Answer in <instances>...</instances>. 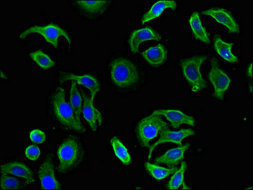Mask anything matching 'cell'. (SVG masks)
<instances>
[{
	"instance_id": "cell-1",
	"label": "cell",
	"mask_w": 253,
	"mask_h": 190,
	"mask_svg": "<svg viewBox=\"0 0 253 190\" xmlns=\"http://www.w3.org/2000/svg\"><path fill=\"white\" fill-rule=\"evenodd\" d=\"M65 95V90L62 87L57 88L52 95V107L55 117L67 129L85 132V128L77 121L72 106L66 101Z\"/></svg>"
},
{
	"instance_id": "cell-2",
	"label": "cell",
	"mask_w": 253,
	"mask_h": 190,
	"mask_svg": "<svg viewBox=\"0 0 253 190\" xmlns=\"http://www.w3.org/2000/svg\"><path fill=\"white\" fill-rule=\"evenodd\" d=\"M111 81L121 88L130 87L139 80L137 68L131 61L124 58L113 60L109 64Z\"/></svg>"
},
{
	"instance_id": "cell-3",
	"label": "cell",
	"mask_w": 253,
	"mask_h": 190,
	"mask_svg": "<svg viewBox=\"0 0 253 190\" xmlns=\"http://www.w3.org/2000/svg\"><path fill=\"white\" fill-rule=\"evenodd\" d=\"M84 154V150L76 139L72 137L66 139L57 150L59 160L57 170L64 173L77 167L81 162Z\"/></svg>"
},
{
	"instance_id": "cell-4",
	"label": "cell",
	"mask_w": 253,
	"mask_h": 190,
	"mask_svg": "<svg viewBox=\"0 0 253 190\" xmlns=\"http://www.w3.org/2000/svg\"><path fill=\"white\" fill-rule=\"evenodd\" d=\"M205 56H195L181 60L180 65L185 80L190 85L191 91L197 94L207 87V83L201 72V67L206 61Z\"/></svg>"
},
{
	"instance_id": "cell-5",
	"label": "cell",
	"mask_w": 253,
	"mask_h": 190,
	"mask_svg": "<svg viewBox=\"0 0 253 190\" xmlns=\"http://www.w3.org/2000/svg\"><path fill=\"white\" fill-rule=\"evenodd\" d=\"M168 124L160 116L151 114L141 119L137 124L136 132L141 145L146 148L150 147V141L157 138L160 131Z\"/></svg>"
},
{
	"instance_id": "cell-6",
	"label": "cell",
	"mask_w": 253,
	"mask_h": 190,
	"mask_svg": "<svg viewBox=\"0 0 253 190\" xmlns=\"http://www.w3.org/2000/svg\"><path fill=\"white\" fill-rule=\"evenodd\" d=\"M32 34H38L41 35L45 39L47 43H50L51 45L54 48L58 47V39L60 37H64L67 41L69 49L70 50L71 45H72V38L69 36L65 30L60 27L59 26L55 24H48L45 26H32L28 30L24 31L20 34L19 38L24 39L28 35Z\"/></svg>"
},
{
	"instance_id": "cell-7",
	"label": "cell",
	"mask_w": 253,
	"mask_h": 190,
	"mask_svg": "<svg viewBox=\"0 0 253 190\" xmlns=\"http://www.w3.org/2000/svg\"><path fill=\"white\" fill-rule=\"evenodd\" d=\"M211 68L209 73V79L214 88V96L219 100L223 101L226 91L229 89L231 79L219 67L218 63L215 58L211 60Z\"/></svg>"
},
{
	"instance_id": "cell-8",
	"label": "cell",
	"mask_w": 253,
	"mask_h": 190,
	"mask_svg": "<svg viewBox=\"0 0 253 190\" xmlns=\"http://www.w3.org/2000/svg\"><path fill=\"white\" fill-rule=\"evenodd\" d=\"M67 81L75 82L78 85L86 88L90 93V98L93 101L101 90L99 82L96 77L91 74L80 75L73 73L60 72L59 83L63 84Z\"/></svg>"
},
{
	"instance_id": "cell-9",
	"label": "cell",
	"mask_w": 253,
	"mask_h": 190,
	"mask_svg": "<svg viewBox=\"0 0 253 190\" xmlns=\"http://www.w3.org/2000/svg\"><path fill=\"white\" fill-rule=\"evenodd\" d=\"M159 134V140L150 147L149 154H148V160L151 158L153 152L157 146L165 143H173L182 146L183 145L182 142H183L184 139L187 138L188 136L194 135L195 131L191 129H182L179 131H172L169 129L168 125L161 129Z\"/></svg>"
},
{
	"instance_id": "cell-10",
	"label": "cell",
	"mask_w": 253,
	"mask_h": 190,
	"mask_svg": "<svg viewBox=\"0 0 253 190\" xmlns=\"http://www.w3.org/2000/svg\"><path fill=\"white\" fill-rule=\"evenodd\" d=\"M39 178L41 182L42 189H61V183L55 178L54 164L51 156H48L40 166Z\"/></svg>"
},
{
	"instance_id": "cell-11",
	"label": "cell",
	"mask_w": 253,
	"mask_h": 190,
	"mask_svg": "<svg viewBox=\"0 0 253 190\" xmlns=\"http://www.w3.org/2000/svg\"><path fill=\"white\" fill-rule=\"evenodd\" d=\"M83 97V107L82 114L84 119L89 125L93 131H96L97 128L101 127L103 123V117L101 112L94 105V101L91 100L83 90H81Z\"/></svg>"
},
{
	"instance_id": "cell-12",
	"label": "cell",
	"mask_w": 253,
	"mask_h": 190,
	"mask_svg": "<svg viewBox=\"0 0 253 190\" xmlns=\"http://www.w3.org/2000/svg\"><path fill=\"white\" fill-rule=\"evenodd\" d=\"M202 14L211 17L217 23L225 26L230 32L239 33L240 28L234 17L228 10L222 8H212L206 10Z\"/></svg>"
},
{
	"instance_id": "cell-13",
	"label": "cell",
	"mask_w": 253,
	"mask_h": 190,
	"mask_svg": "<svg viewBox=\"0 0 253 190\" xmlns=\"http://www.w3.org/2000/svg\"><path fill=\"white\" fill-rule=\"evenodd\" d=\"M152 115L164 116L170 123L174 129H177L181 125H187L195 127V119L179 110L160 109L154 110Z\"/></svg>"
},
{
	"instance_id": "cell-14",
	"label": "cell",
	"mask_w": 253,
	"mask_h": 190,
	"mask_svg": "<svg viewBox=\"0 0 253 190\" xmlns=\"http://www.w3.org/2000/svg\"><path fill=\"white\" fill-rule=\"evenodd\" d=\"M162 39V36L154 29L150 27H146L135 30L130 34L128 44L130 50L133 53L139 52V46L144 42L148 41H159Z\"/></svg>"
},
{
	"instance_id": "cell-15",
	"label": "cell",
	"mask_w": 253,
	"mask_h": 190,
	"mask_svg": "<svg viewBox=\"0 0 253 190\" xmlns=\"http://www.w3.org/2000/svg\"><path fill=\"white\" fill-rule=\"evenodd\" d=\"M1 174H11L26 181L28 185L35 182L34 174L32 170L23 163L12 162L1 165Z\"/></svg>"
},
{
	"instance_id": "cell-16",
	"label": "cell",
	"mask_w": 253,
	"mask_h": 190,
	"mask_svg": "<svg viewBox=\"0 0 253 190\" xmlns=\"http://www.w3.org/2000/svg\"><path fill=\"white\" fill-rule=\"evenodd\" d=\"M190 146V144H186L169 150L163 156L155 158V163L156 164H165L169 167H176L183 160L185 152L189 149Z\"/></svg>"
},
{
	"instance_id": "cell-17",
	"label": "cell",
	"mask_w": 253,
	"mask_h": 190,
	"mask_svg": "<svg viewBox=\"0 0 253 190\" xmlns=\"http://www.w3.org/2000/svg\"><path fill=\"white\" fill-rule=\"evenodd\" d=\"M177 6L176 2L172 0H160L155 2L148 12L143 15L141 21V25L158 18L166 10H176Z\"/></svg>"
},
{
	"instance_id": "cell-18",
	"label": "cell",
	"mask_w": 253,
	"mask_h": 190,
	"mask_svg": "<svg viewBox=\"0 0 253 190\" xmlns=\"http://www.w3.org/2000/svg\"><path fill=\"white\" fill-rule=\"evenodd\" d=\"M143 58L153 67H157L165 63L167 59L168 51L163 44L152 46L142 53Z\"/></svg>"
},
{
	"instance_id": "cell-19",
	"label": "cell",
	"mask_w": 253,
	"mask_h": 190,
	"mask_svg": "<svg viewBox=\"0 0 253 190\" xmlns=\"http://www.w3.org/2000/svg\"><path fill=\"white\" fill-rule=\"evenodd\" d=\"M189 24L191 30H192L195 38L205 43H211L210 36H209L207 31L202 23L198 12H195L191 15Z\"/></svg>"
},
{
	"instance_id": "cell-20",
	"label": "cell",
	"mask_w": 253,
	"mask_h": 190,
	"mask_svg": "<svg viewBox=\"0 0 253 190\" xmlns=\"http://www.w3.org/2000/svg\"><path fill=\"white\" fill-rule=\"evenodd\" d=\"M75 3L86 14L89 15L103 14L110 5V1H76Z\"/></svg>"
},
{
	"instance_id": "cell-21",
	"label": "cell",
	"mask_w": 253,
	"mask_h": 190,
	"mask_svg": "<svg viewBox=\"0 0 253 190\" xmlns=\"http://www.w3.org/2000/svg\"><path fill=\"white\" fill-rule=\"evenodd\" d=\"M233 46H234V43H226L221 39V37L217 36L214 38V49L219 56L228 63H237L239 62V59L232 52Z\"/></svg>"
},
{
	"instance_id": "cell-22",
	"label": "cell",
	"mask_w": 253,
	"mask_h": 190,
	"mask_svg": "<svg viewBox=\"0 0 253 190\" xmlns=\"http://www.w3.org/2000/svg\"><path fill=\"white\" fill-rule=\"evenodd\" d=\"M83 97L78 89L77 83L72 82L70 92V104L72 106L75 117L80 123H81V118L82 107H83Z\"/></svg>"
},
{
	"instance_id": "cell-23",
	"label": "cell",
	"mask_w": 253,
	"mask_h": 190,
	"mask_svg": "<svg viewBox=\"0 0 253 190\" xmlns=\"http://www.w3.org/2000/svg\"><path fill=\"white\" fill-rule=\"evenodd\" d=\"M110 144L112 145L115 156L119 159L120 161L124 165H129L131 162V157L122 141L117 136H114L111 139Z\"/></svg>"
},
{
	"instance_id": "cell-24",
	"label": "cell",
	"mask_w": 253,
	"mask_h": 190,
	"mask_svg": "<svg viewBox=\"0 0 253 190\" xmlns=\"http://www.w3.org/2000/svg\"><path fill=\"white\" fill-rule=\"evenodd\" d=\"M145 167L148 173L157 180H163L164 179L168 178L170 174H174V172L177 170V168L176 167L168 169V168L152 164L148 162L145 163Z\"/></svg>"
},
{
	"instance_id": "cell-25",
	"label": "cell",
	"mask_w": 253,
	"mask_h": 190,
	"mask_svg": "<svg viewBox=\"0 0 253 190\" xmlns=\"http://www.w3.org/2000/svg\"><path fill=\"white\" fill-rule=\"evenodd\" d=\"M31 58L43 70L49 69L54 67L55 62L42 50H37L30 54Z\"/></svg>"
},
{
	"instance_id": "cell-26",
	"label": "cell",
	"mask_w": 253,
	"mask_h": 190,
	"mask_svg": "<svg viewBox=\"0 0 253 190\" xmlns=\"http://www.w3.org/2000/svg\"><path fill=\"white\" fill-rule=\"evenodd\" d=\"M186 168H187L186 162H182L181 167L174 172V174L170 178V181H169L167 186L168 189L177 190L182 185L184 187H186L185 181H184V176H185Z\"/></svg>"
},
{
	"instance_id": "cell-27",
	"label": "cell",
	"mask_w": 253,
	"mask_h": 190,
	"mask_svg": "<svg viewBox=\"0 0 253 190\" xmlns=\"http://www.w3.org/2000/svg\"><path fill=\"white\" fill-rule=\"evenodd\" d=\"M21 188L20 181L15 177L1 174L0 189L2 190H18Z\"/></svg>"
},
{
	"instance_id": "cell-28",
	"label": "cell",
	"mask_w": 253,
	"mask_h": 190,
	"mask_svg": "<svg viewBox=\"0 0 253 190\" xmlns=\"http://www.w3.org/2000/svg\"><path fill=\"white\" fill-rule=\"evenodd\" d=\"M41 155V150L35 145H29L25 150V156L29 160L36 161Z\"/></svg>"
},
{
	"instance_id": "cell-29",
	"label": "cell",
	"mask_w": 253,
	"mask_h": 190,
	"mask_svg": "<svg viewBox=\"0 0 253 190\" xmlns=\"http://www.w3.org/2000/svg\"><path fill=\"white\" fill-rule=\"evenodd\" d=\"M29 137L31 141L36 144H42L45 142L46 140L45 132L39 129L32 130L29 134Z\"/></svg>"
},
{
	"instance_id": "cell-30",
	"label": "cell",
	"mask_w": 253,
	"mask_h": 190,
	"mask_svg": "<svg viewBox=\"0 0 253 190\" xmlns=\"http://www.w3.org/2000/svg\"><path fill=\"white\" fill-rule=\"evenodd\" d=\"M248 72L249 76H250L252 78V77H253V63H251L250 66H249Z\"/></svg>"
}]
</instances>
